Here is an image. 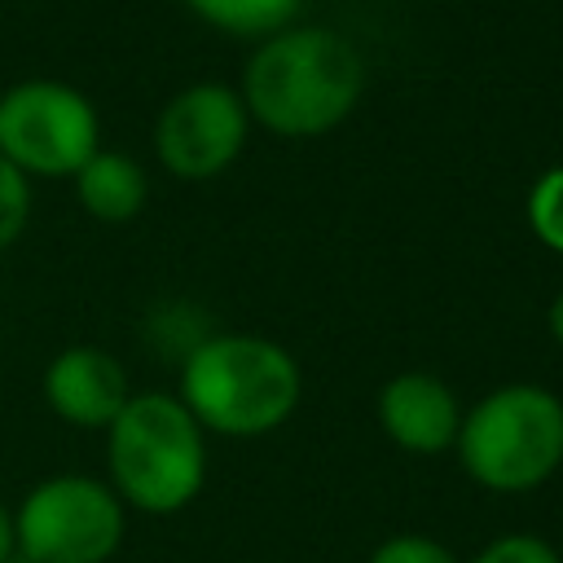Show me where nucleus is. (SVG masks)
<instances>
[{
    "instance_id": "obj_6",
    "label": "nucleus",
    "mask_w": 563,
    "mask_h": 563,
    "mask_svg": "<svg viewBox=\"0 0 563 563\" xmlns=\"http://www.w3.org/2000/svg\"><path fill=\"white\" fill-rule=\"evenodd\" d=\"M0 154L18 172L75 176L97 154V110L92 101L53 79L13 84L0 97Z\"/></svg>"
},
{
    "instance_id": "obj_7",
    "label": "nucleus",
    "mask_w": 563,
    "mask_h": 563,
    "mask_svg": "<svg viewBox=\"0 0 563 563\" xmlns=\"http://www.w3.org/2000/svg\"><path fill=\"white\" fill-rule=\"evenodd\" d=\"M242 141H246V106L224 84H194L176 92L154 123L158 158L167 163V172L185 180H207L220 167H229Z\"/></svg>"
},
{
    "instance_id": "obj_2",
    "label": "nucleus",
    "mask_w": 563,
    "mask_h": 563,
    "mask_svg": "<svg viewBox=\"0 0 563 563\" xmlns=\"http://www.w3.org/2000/svg\"><path fill=\"white\" fill-rule=\"evenodd\" d=\"M295 356L260 334H211L180 365V405L202 431L251 440L277 431L299 405Z\"/></svg>"
},
{
    "instance_id": "obj_1",
    "label": "nucleus",
    "mask_w": 563,
    "mask_h": 563,
    "mask_svg": "<svg viewBox=\"0 0 563 563\" xmlns=\"http://www.w3.org/2000/svg\"><path fill=\"white\" fill-rule=\"evenodd\" d=\"M361 88V53L325 26H299L277 31L255 48L246 62L242 106L282 136H312L347 119Z\"/></svg>"
},
{
    "instance_id": "obj_12",
    "label": "nucleus",
    "mask_w": 563,
    "mask_h": 563,
    "mask_svg": "<svg viewBox=\"0 0 563 563\" xmlns=\"http://www.w3.org/2000/svg\"><path fill=\"white\" fill-rule=\"evenodd\" d=\"M528 220H532V233L545 246L563 251V167H550L532 185V194H528Z\"/></svg>"
},
{
    "instance_id": "obj_9",
    "label": "nucleus",
    "mask_w": 563,
    "mask_h": 563,
    "mask_svg": "<svg viewBox=\"0 0 563 563\" xmlns=\"http://www.w3.org/2000/svg\"><path fill=\"white\" fill-rule=\"evenodd\" d=\"M44 400L70 427H110L119 409L132 400L123 365L88 343L57 352L44 369Z\"/></svg>"
},
{
    "instance_id": "obj_16",
    "label": "nucleus",
    "mask_w": 563,
    "mask_h": 563,
    "mask_svg": "<svg viewBox=\"0 0 563 563\" xmlns=\"http://www.w3.org/2000/svg\"><path fill=\"white\" fill-rule=\"evenodd\" d=\"M13 550H18V541H13V506L0 497V563H9Z\"/></svg>"
},
{
    "instance_id": "obj_15",
    "label": "nucleus",
    "mask_w": 563,
    "mask_h": 563,
    "mask_svg": "<svg viewBox=\"0 0 563 563\" xmlns=\"http://www.w3.org/2000/svg\"><path fill=\"white\" fill-rule=\"evenodd\" d=\"M26 176L0 154V246H9L18 238V229L26 224Z\"/></svg>"
},
{
    "instance_id": "obj_11",
    "label": "nucleus",
    "mask_w": 563,
    "mask_h": 563,
    "mask_svg": "<svg viewBox=\"0 0 563 563\" xmlns=\"http://www.w3.org/2000/svg\"><path fill=\"white\" fill-rule=\"evenodd\" d=\"M194 13H202L211 26H224L233 35H268L282 31L299 0H185Z\"/></svg>"
},
{
    "instance_id": "obj_17",
    "label": "nucleus",
    "mask_w": 563,
    "mask_h": 563,
    "mask_svg": "<svg viewBox=\"0 0 563 563\" xmlns=\"http://www.w3.org/2000/svg\"><path fill=\"white\" fill-rule=\"evenodd\" d=\"M550 334L559 339V347H563V295L550 303Z\"/></svg>"
},
{
    "instance_id": "obj_5",
    "label": "nucleus",
    "mask_w": 563,
    "mask_h": 563,
    "mask_svg": "<svg viewBox=\"0 0 563 563\" xmlns=\"http://www.w3.org/2000/svg\"><path fill=\"white\" fill-rule=\"evenodd\" d=\"M128 537L119 493L79 471L40 479L13 510V541L26 563H110Z\"/></svg>"
},
{
    "instance_id": "obj_14",
    "label": "nucleus",
    "mask_w": 563,
    "mask_h": 563,
    "mask_svg": "<svg viewBox=\"0 0 563 563\" xmlns=\"http://www.w3.org/2000/svg\"><path fill=\"white\" fill-rule=\"evenodd\" d=\"M466 563H563V554L537 532H501L484 541Z\"/></svg>"
},
{
    "instance_id": "obj_8",
    "label": "nucleus",
    "mask_w": 563,
    "mask_h": 563,
    "mask_svg": "<svg viewBox=\"0 0 563 563\" xmlns=\"http://www.w3.org/2000/svg\"><path fill=\"white\" fill-rule=\"evenodd\" d=\"M378 422L396 449L431 457V453H444L457 444L462 405L444 378H435L427 369H405V374L383 383Z\"/></svg>"
},
{
    "instance_id": "obj_13",
    "label": "nucleus",
    "mask_w": 563,
    "mask_h": 563,
    "mask_svg": "<svg viewBox=\"0 0 563 563\" xmlns=\"http://www.w3.org/2000/svg\"><path fill=\"white\" fill-rule=\"evenodd\" d=\"M365 563H462V559L431 532H391L369 550Z\"/></svg>"
},
{
    "instance_id": "obj_10",
    "label": "nucleus",
    "mask_w": 563,
    "mask_h": 563,
    "mask_svg": "<svg viewBox=\"0 0 563 563\" xmlns=\"http://www.w3.org/2000/svg\"><path fill=\"white\" fill-rule=\"evenodd\" d=\"M75 189H79V202L97 220H132L141 211V202H145V172L128 154L97 150L75 172Z\"/></svg>"
},
{
    "instance_id": "obj_3",
    "label": "nucleus",
    "mask_w": 563,
    "mask_h": 563,
    "mask_svg": "<svg viewBox=\"0 0 563 563\" xmlns=\"http://www.w3.org/2000/svg\"><path fill=\"white\" fill-rule=\"evenodd\" d=\"M106 471L128 510L176 515L207 484V431L180 396L141 391L106 427Z\"/></svg>"
},
{
    "instance_id": "obj_4",
    "label": "nucleus",
    "mask_w": 563,
    "mask_h": 563,
    "mask_svg": "<svg viewBox=\"0 0 563 563\" xmlns=\"http://www.w3.org/2000/svg\"><path fill=\"white\" fill-rule=\"evenodd\" d=\"M457 462L488 493H532L563 466V400L537 383L479 396L457 427Z\"/></svg>"
}]
</instances>
